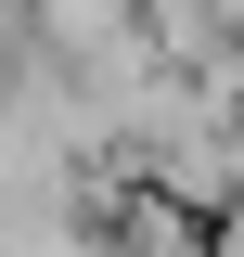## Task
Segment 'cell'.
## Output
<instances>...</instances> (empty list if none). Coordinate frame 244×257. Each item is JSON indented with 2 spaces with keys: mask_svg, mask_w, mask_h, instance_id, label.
I'll return each mask as SVG.
<instances>
[{
  "mask_svg": "<svg viewBox=\"0 0 244 257\" xmlns=\"http://www.w3.org/2000/svg\"><path fill=\"white\" fill-rule=\"evenodd\" d=\"M218 257H244V219H231V231H218Z\"/></svg>",
  "mask_w": 244,
  "mask_h": 257,
  "instance_id": "1",
  "label": "cell"
}]
</instances>
